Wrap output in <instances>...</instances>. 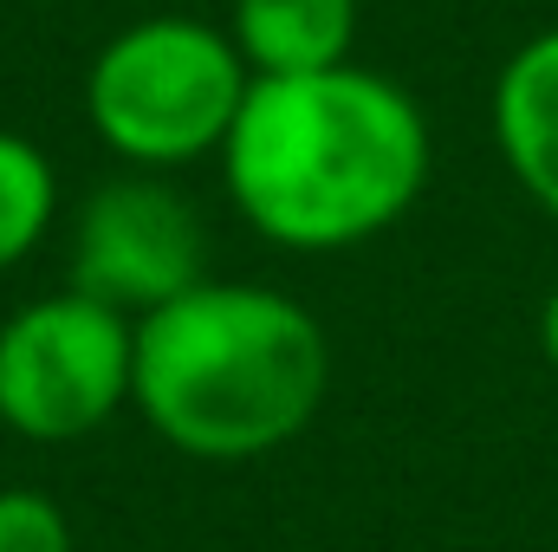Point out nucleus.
Listing matches in <instances>:
<instances>
[{
    "label": "nucleus",
    "instance_id": "f257e3e1",
    "mask_svg": "<svg viewBox=\"0 0 558 552\" xmlns=\"http://www.w3.org/2000/svg\"><path fill=\"white\" fill-rule=\"evenodd\" d=\"M221 182L267 241L338 254L416 208L428 124L397 79L364 65L254 79L221 143Z\"/></svg>",
    "mask_w": 558,
    "mask_h": 552
},
{
    "label": "nucleus",
    "instance_id": "f03ea898",
    "mask_svg": "<svg viewBox=\"0 0 558 552\" xmlns=\"http://www.w3.org/2000/svg\"><path fill=\"white\" fill-rule=\"evenodd\" d=\"M331 351L318 319L274 286L202 279L137 319L131 404L195 461H254L286 448L325 404Z\"/></svg>",
    "mask_w": 558,
    "mask_h": 552
},
{
    "label": "nucleus",
    "instance_id": "7ed1b4c3",
    "mask_svg": "<svg viewBox=\"0 0 558 552\" xmlns=\"http://www.w3.org/2000/svg\"><path fill=\"white\" fill-rule=\"evenodd\" d=\"M247 59L228 26L189 13H149L111 33L85 79V118L137 169H182L195 156H221L247 105Z\"/></svg>",
    "mask_w": 558,
    "mask_h": 552
},
{
    "label": "nucleus",
    "instance_id": "20e7f679",
    "mask_svg": "<svg viewBox=\"0 0 558 552\" xmlns=\"http://www.w3.org/2000/svg\"><path fill=\"white\" fill-rule=\"evenodd\" d=\"M137 319L52 292L0 325V422L26 442H78L131 404Z\"/></svg>",
    "mask_w": 558,
    "mask_h": 552
},
{
    "label": "nucleus",
    "instance_id": "39448f33",
    "mask_svg": "<svg viewBox=\"0 0 558 552\" xmlns=\"http://www.w3.org/2000/svg\"><path fill=\"white\" fill-rule=\"evenodd\" d=\"M208 235L202 215L156 176H118L85 195L72 221V292L149 319L169 299L202 286Z\"/></svg>",
    "mask_w": 558,
    "mask_h": 552
},
{
    "label": "nucleus",
    "instance_id": "423d86ee",
    "mask_svg": "<svg viewBox=\"0 0 558 552\" xmlns=\"http://www.w3.org/2000/svg\"><path fill=\"white\" fill-rule=\"evenodd\" d=\"M494 143L513 182L558 221V26L533 33L494 79Z\"/></svg>",
    "mask_w": 558,
    "mask_h": 552
},
{
    "label": "nucleus",
    "instance_id": "0eeeda50",
    "mask_svg": "<svg viewBox=\"0 0 558 552\" xmlns=\"http://www.w3.org/2000/svg\"><path fill=\"white\" fill-rule=\"evenodd\" d=\"M228 39L254 79H299L351 65L357 0H234Z\"/></svg>",
    "mask_w": 558,
    "mask_h": 552
},
{
    "label": "nucleus",
    "instance_id": "6e6552de",
    "mask_svg": "<svg viewBox=\"0 0 558 552\" xmlns=\"http://www.w3.org/2000/svg\"><path fill=\"white\" fill-rule=\"evenodd\" d=\"M52 208H59V176L46 149L26 143L20 131H0V274L20 267L46 241Z\"/></svg>",
    "mask_w": 558,
    "mask_h": 552
},
{
    "label": "nucleus",
    "instance_id": "1a4fd4ad",
    "mask_svg": "<svg viewBox=\"0 0 558 552\" xmlns=\"http://www.w3.org/2000/svg\"><path fill=\"white\" fill-rule=\"evenodd\" d=\"M0 552H72L59 501L39 488H0Z\"/></svg>",
    "mask_w": 558,
    "mask_h": 552
},
{
    "label": "nucleus",
    "instance_id": "9d476101",
    "mask_svg": "<svg viewBox=\"0 0 558 552\" xmlns=\"http://www.w3.org/2000/svg\"><path fill=\"white\" fill-rule=\"evenodd\" d=\"M539 351H546V364L558 371V286L546 292V305H539Z\"/></svg>",
    "mask_w": 558,
    "mask_h": 552
}]
</instances>
